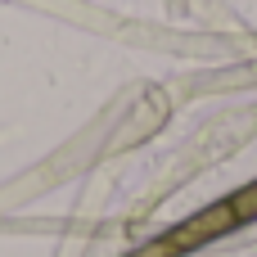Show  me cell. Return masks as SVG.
Wrapping results in <instances>:
<instances>
[{
    "instance_id": "6da1fadb",
    "label": "cell",
    "mask_w": 257,
    "mask_h": 257,
    "mask_svg": "<svg viewBox=\"0 0 257 257\" xmlns=\"http://www.w3.org/2000/svg\"><path fill=\"white\" fill-rule=\"evenodd\" d=\"M230 230H239V217H235L230 199H217V203L199 208L194 217H185L181 226H172L167 235H158L154 244H158L163 257H185V253H194V248H208L212 239H221Z\"/></svg>"
},
{
    "instance_id": "7a4b0ae2",
    "label": "cell",
    "mask_w": 257,
    "mask_h": 257,
    "mask_svg": "<svg viewBox=\"0 0 257 257\" xmlns=\"http://www.w3.org/2000/svg\"><path fill=\"white\" fill-rule=\"evenodd\" d=\"M230 208H235L239 226H248V221H257V181H248V185H239V190L230 194Z\"/></svg>"
}]
</instances>
